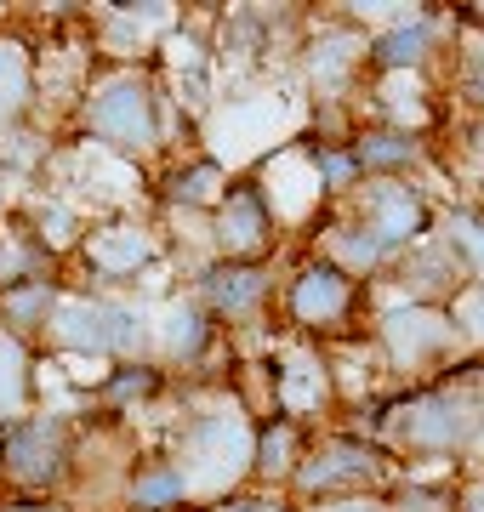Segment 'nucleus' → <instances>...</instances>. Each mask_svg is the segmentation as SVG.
Listing matches in <instances>:
<instances>
[{
  "label": "nucleus",
  "mask_w": 484,
  "mask_h": 512,
  "mask_svg": "<svg viewBox=\"0 0 484 512\" xmlns=\"http://www.w3.org/2000/svg\"><path fill=\"white\" fill-rule=\"evenodd\" d=\"M160 256H166V234H160L149 217H137V211H109V217L92 222V234L80 245L75 268H80V285H86V291L137 296L143 274L160 268Z\"/></svg>",
  "instance_id": "obj_8"
},
{
  "label": "nucleus",
  "mask_w": 484,
  "mask_h": 512,
  "mask_svg": "<svg viewBox=\"0 0 484 512\" xmlns=\"http://www.w3.org/2000/svg\"><path fill=\"white\" fill-rule=\"evenodd\" d=\"M280 279L274 262H205L188 274V296L223 325V336H234L268 325V313L280 308Z\"/></svg>",
  "instance_id": "obj_9"
},
{
  "label": "nucleus",
  "mask_w": 484,
  "mask_h": 512,
  "mask_svg": "<svg viewBox=\"0 0 484 512\" xmlns=\"http://www.w3.org/2000/svg\"><path fill=\"white\" fill-rule=\"evenodd\" d=\"M194 126L200 120L166 92V80L149 63H97L75 103V131L126 165L194 154Z\"/></svg>",
  "instance_id": "obj_1"
},
{
  "label": "nucleus",
  "mask_w": 484,
  "mask_h": 512,
  "mask_svg": "<svg viewBox=\"0 0 484 512\" xmlns=\"http://www.w3.org/2000/svg\"><path fill=\"white\" fill-rule=\"evenodd\" d=\"M40 410V348L0 330V427Z\"/></svg>",
  "instance_id": "obj_27"
},
{
  "label": "nucleus",
  "mask_w": 484,
  "mask_h": 512,
  "mask_svg": "<svg viewBox=\"0 0 484 512\" xmlns=\"http://www.w3.org/2000/svg\"><path fill=\"white\" fill-rule=\"evenodd\" d=\"M359 109L371 126H393V131H410V137H428L445 126V86L433 74H376L365 80L359 92Z\"/></svg>",
  "instance_id": "obj_14"
},
{
  "label": "nucleus",
  "mask_w": 484,
  "mask_h": 512,
  "mask_svg": "<svg viewBox=\"0 0 484 512\" xmlns=\"http://www.w3.org/2000/svg\"><path fill=\"white\" fill-rule=\"evenodd\" d=\"M0 495H6V484H0Z\"/></svg>",
  "instance_id": "obj_38"
},
{
  "label": "nucleus",
  "mask_w": 484,
  "mask_h": 512,
  "mask_svg": "<svg viewBox=\"0 0 484 512\" xmlns=\"http://www.w3.org/2000/svg\"><path fill=\"white\" fill-rule=\"evenodd\" d=\"M40 353L75 359V365H114V296L69 285V296H63V308H57Z\"/></svg>",
  "instance_id": "obj_15"
},
{
  "label": "nucleus",
  "mask_w": 484,
  "mask_h": 512,
  "mask_svg": "<svg viewBox=\"0 0 484 512\" xmlns=\"http://www.w3.org/2000/svg\"><path fill=\"white\" fill-rule=\"evenodd\" d=\"M223 325L211 319V313L194 302L188 291H177V296H166L160 308H154V365L166 370H200V365H211L217 353H223Z\"/></svg>",
  "instance_id": "obj_16"
},
{
  "label": "nucleus",
  "mask_w": 484,
  "mask_h": 512,
  "mask_svg": "<svg viewBox=\"0 0 484 512\" xmlns=\"http://www.w3.org/2000/svg\"><path fill=\"white\" fill-rule=\"evenodd\" d=\"M450 46H456V12H399L393 23L371 29V57L365 69L376 74H433L445 69Z\"/></svg>",
  "instance_id": "obj_12"
},
{
  "label": "nucleus",
  "mask_w": 484,
  "mask_h": 512,
  "mask_svg": "<svg viewBox=\"0 0 484 512\" xmlns=\"http://www.w3.org/2000/svg\"><path fill=\"white\" fill-rule=\"evenodd\" d=\"M280 245L285 228L274 217L268 194L257 188V177H234L228 200L211 211V256L217 262H274Z\"/></svg>",
  "instance_id": "obj_11"
},
{
  "label": "nucleus",
  "mask_w": 484,
  "mask_h": 512,
  "mask_svg": "<svg viewBox=\"0 0 484 512\" xmlns=\"http://www.w3.org/2000/svg\"><path fill=\"white\" fill-rule=\"evenodd\" d=\"M467 291V274L456 251H450L445 239L433 234L422 245H410L405 256H393V268L382 274L371 296H393V302H428V308H450L456 296Z\"/></svg>",
  "instance_id": "obj_17"
},
{
  "label": "nucleus",
  "mask_w": 484,
  "mask_h": 512,
  "mask_svg": "<svg viewBox=\"0 0 484 512\" xmlns=\"http://www.w3.org/2000/svg\"><path fill=\"white\" fill-rule=\"evenodd\" d=\"M371 336L376 359L399 387H428L445 382L450 370L467 359V336L450 308H428V302H393V296H371Z\"/></svg>",
  "instance_id": "obj_3"
},
{
  "label": "nucleus",
  "mask_w": 484,
  "mask_h": 512,
  "mask_svg": "<svg viewBox=\"0 0 484 512\" xmlns=\"http://www.w3.org/2000/svg\"><path fill=\"white\" fill-rule=\"evenodd\" d=\"M280 319L291 336L319 342V348L354 342L371 325V285L348 279L319 251H302L280 279Z\"/></svg>",
  "instance_id": "obj_5"
},
{
  "label": "nucleus",
  "mask_w": 484,
  "mask_h": 512,
  "mask_svg": "<svg viewBox=\"0 0 484 512\" xmlns=\"http://www.w3.org/2000/svg\"><path fill=\"white\" fill-rule=\"evenodd\" d=\"M200 495H194V478L177 467L171 450H149L126 467V484H120V512H194Z\"/></svg>",
  "instance_id": "obj_21"
},
{
  "label": "nucleus",
  "mask_w": 484,
  "mask_h": 512,
  "mask_svg": "<svg viewBox=\"0 0 484 512\" xmlns=\"http://www.w3.org/2000/svg\"><path fill=\"white\" fill-rule=\"evenodd\" d=\"M0 512H80L63 495H0Z\"/></svg>",
  "instance_id": "obj_33"
},
{
  "label": "nucleus",
  "mask_w": 484,
  "mask_h": 512,
  "mask_svg": "<svg viewBox=\"0 0 484 512\" xmlns=\"http://www.w3.org/2000/svg\"><path fill=\"white\" fill-rule=\"evenodd\" d=\"M445 80H450V97L467 114H484V35L479 29H462L456 23V46L445 57Z\"/></svg>",
  "instance_id": "obj_29"
},
{
  "label": "nucleus",
  "mask_w": 484,
  "mask_h": 512,
  "mask_svg": "<svg viewBox=\"0 0 484 512\" xmlns=\"http://www.w3.org/2000/svg\"><path fill=\"white\" fill-rule=\"evenodd\" d=\"M171 376L154 359H131V365H103V376L92 382V404L103 416H137V410H154L166 399Z\"/></svg>",
  "instance_id": "obj_26"
},
{
  "label": "nucleus",
  "mask_w": 484,
  "mask_h": 512,
  "mask_svg": "<svg viewBox=\"0 0 484 512\" xmlns=\"http://www.w3.org/2000/svg\"><path fill=\"white\" fill-rule=\"evenodd\" d=\"M297 512H393L388 495H348V501H319V507H297Z\"/></svg>",
  "instance_id": "obj_34"
},
{
  "label": "nucleus",
  "mask_w": 484,
  "mask_h": 512,
  "mask_svg": "<svg viewBox=\"0 0 484 512\" xmlns=\"http://www.w3.org/2000/svg\"><path fill=\"white\" fill-rule=\"evenodd\" d=\"M80 433L63 410H29L0 427V484L6 495H75Z\"/></svg>",
  "instance_id": "obj_7"
},
{
  "label": "nucleus",
  "mask_w": 484,
  "mask_h": 512,
  "mask_svg": "<svg viewBox=\"0 0 484 512\" xmlns=\"http://www.w3.org/2000/svg\"><path fill=\"white\" fill-rule=\"evenodd\" d=\"M0 285H12V234L0 228Z\"/></svg>",
  "instance_id": "obj_36"
},
{
  "label": "nucleus",
  "mask_w": 484,
  "mask_h": 512,
  "mask_svg": "<svg viewBox=\"0 0 484 512\" xmlns=\"http://www.w3.org/2000/svg\"><path fill=\"white\" fill-rule=\"evenodd\" d=\"M399 478H405V467L382 444L359 439L348 427H325L308 444L285 501L291 507H319V501H348V495H388Z\"/></svg>",
  "instance_id": "obj_6"
},
{
  "label": "nucleus",
  "mask_w": 484,
  "mask_h": 512,
  "mask_svg": "<svg viewBox=\"0 0 484 512\" xmlns=\"http://www.w3.org/2000/svg\"><path fill=\"white\" fill-rule=\"evenodd\" d=\"M473 205H479V211H484V188H473Z\"/></svg>",
  "instance_id": "obj_37"
},
{
  "label": "nucleus",
  "mask_w": 484,
  "mask_h": 512,
  "mask_svg": "<svg viewBox=\"0 0 484 512\" xmlns=\"http://www.w3.org/2000/svg\"><path fill=\"white\" fill-rule=\"evenodd\" d=\"M376 444L405 473L479 461L484 456V393L479 387H462V382L393 387L388 399H382Z\"/></svg>",
  "instance_id": "obj_2"
},
{
  "label": "nucleus",
  "mask_w": 484,
  "mask_h": 512,
  "mask_svg": "<svg viewBox=\"0 0 484 512\" xmlns=\"http://www.w3.org/2000/svg\"><path fill=\"white\" fill-rule=\"evenodd\" d=\"M456 171L473 188H484V114H467L462 137H456Z\"/></svg>",
  "instance_id": "obj_31"
},
{
  "label": "nucleus",
  "mask_w": 484,
  "mask_h": 512,
  "mask_svg": "<svg viewBox=\"0 0 484 512\" xmlns=\"http://www.w3.org/2000/svg\"><path fill=\"white\" fill-rule=\"evenodd\" d=\"M92 222H97V211H86L80 194H69L63 183H40L35 194L23 200L18 228L35 239L40 251H52L57 262H75L80 245H86V234H92Z\"/></svg>",
  "instance_id": "obj_18"
},
{
  "label": "nucleus",
  "mask_w": 484,
  "mask_h": 512,
  "mask_svg": "<svg viewBox=\"0 0 484 512\" xmlns=\"http://www.w3.org/2000/svg\"><path fill=\"white\" fill-rule=\"evenodd\" d=\"M194 512H297L285 495H268V490H234L223 501H200Z\"/></svg>",
  "instance_id": "obj_32"
},
{
  "label": "nucleus",
  "mask_w": 484,
  "mask_h": 512,
  "mask_svg": "<svg viewBox=\"0 0 484 512\" xmlns=\"http://www.w3.org/2000/svg\"><path fill=\"white\" fill-rule=\"evenodd\" d=\"M433 234L456 251L467 285H484V211H479V205H473V200H439V222H433Z\"/></svg>",
  "instance_id": "obj_28"
},
{
  "label": "nucleus",
  "mask_w": 484,
  "mask_h": 512,
  "mask_svg": "<svg viewBox=\"0 0 484 512\" xmlns=\"http://www.w3.org/2000/svg\"><path fill=\"white\" fill-rule=\"evenodd\" d=\"M365 57H371V29H359L354 18H331L297 40V74L314 109L319 103H359L365 80H371Z\"/></svg>",
  "instance_id": "obj_10"
},
{
  "label": "nucleus",
  "mask_w": 484,
  "mask_h": 512,
  "mask_svg": "<svg viewBox=\"0 0 484 512\" xmlns=\"http://www.w3.org/2000/svg\"><path fill=\"white\" fill-rule=\"evenodd\" d=\"M40 109V46L18 29H0V143L29 131Z\"/></svg>",
  "instance_id": "obj_23"
},
{
  "label": "nucleus",
  "mask_w": 484,
  "mask_h": 512,
  "mask_svg": "<svg viewBox=\"0 0 484 512\" xmlns=\"http://www.w3.org/2000/svg\"><path fill=\"white\" fill-rule=\"evenodd\" d=\"M228 183H234V171H228L217 154L194 148V154L166 160L154 194H160V211H166V217H205L211 222V211L228 200Z\"/></svg>",
  "instance_id": "obj_19"
},
{
  "label": "nucleus",
  "mask_w": 484,
  "mask_h": 512,
  "mask_svg": "<svg viewBox=\"0 0 484 512\" xmlns=\"http://www.w3.org/2000/svg\"><path fill=\"white\" fill-rule=\"evenodd\" d=\"M251 439H257V416L240 404V393H228L217 404H194L171 427V456L194 478L200 501H223L234 484H251Z\"/></svg>",
  "instance_id": "obj_4"
},
{
  "label": "nucleus",
  "mask_w": 484,
  "mask_h": 512,
  "mask_svg": "<svg viewBox=\"0 0 484 512\" xmlns=\"http://www.w3.org/2000/svg\"><path fill=\"white\" fill-rule=\"evenodd\" d=\"M63 296H69V279H12V285H0V330H12L29 348H46V330H52Z\"/></svg>",
  "instance_id": "obj_25"
},
{
  "label": "nucleus",
  "mask_w": 484,
  "mask_h": 512,
  "mask_svg": "<svg viewBox=\"0 0 484 512\" xmlns=\"http://www.w3.org/2000/svg\"><path fill=\"white\" fill-rule=\"evenodd\" d=\"M342 211L365 222L393 256H405L410 245L433 239V222H439V200L422 183H359V194Z\"/></svg>",
  "instance_id": "obj_13"
},
{
  "label": "nucleus",
  "mask_w": 484,
  "mask_h": 512,
  "mask_svg": "<svg viewBox=\"0 0 484 512\" xmlns=\"http://www.w3.org/2000/svg\"><path fill=\"white\" fill-rule=\"evenodd\" d=\"M354 160H359V171H365V183H416L433 165V143L428 137H410V131L359 120Z\"/></svg>",
  "instance_id": "obj_22"
},
{
  "label": "nucleus",
  "mask_w": 484,
  "mask_h": 512,
  "mask_svg": "<svg viewBox=\"0 0 484 512\" xmlns=\"http://www.w3.org/2000/svg\"><path fill=\"white\" fill-rule=\"evenodd\" d=\"M456 490L462 484H433L422 473H405L388 490V501H393V512H456Z\"/></svg>",
  "instance_id": "obj_30"
},
{
  "label": "nucleus",
  "mask_w": 484,
  "mask_h": 512,
  "mask_svg": "<svg viewBox=\"0 0 484 512\" xmlns=\"http://www.w3.org/2000/svg\"><path fill=\"white\" fill-rule=\"evenodd\" d=\"M456 512H484V473L467 478L462 490H456Z\"/></svg>",
  "instance_id": "obj_35"
},
{
  "label": "nucleus",
  "mask_w": 484,
  "mask_h": 512,
  "mask_svg": "<svg viewBox=\"0 0 484 512\" xmlns=\"http://www.w3.org/2000/svg\"><path fill=\"white\" fill-rule=\"evenodd\" d=\"M308 251H319L325 262H336V268H342L348 279L371 285V291L382 285V274L393 268V251H388V245H382V239H376L359 217H348L342 205H336L331 222H325V228L314 234V245H308Z\"/></svg>",
  "instance_id": "obj_24"
},
{
  "label": "nucleus",
  "mask_w": 484,
  "mask_h": 512,
  "mask_svg": "<svg viewBox=\"0 0 484 512\" xmlns=\"http://www.w3.org/2000/svg\"><path fill=\"white\" fill-rule=\"evenodd\" d=\"M314 444V427H302L297 416H280L268 410L257 416V439H251V490H268V495H285L291 478H297L302 456Z\"/></svg>",
  "instance_id": "obj_20"
}]
</instances>
